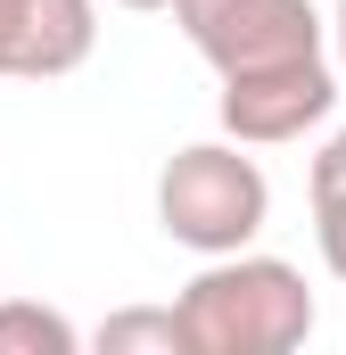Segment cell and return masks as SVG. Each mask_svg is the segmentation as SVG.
Masks as SVG:
<instances>
[{
  "label": "cell",
  "mask_w": 346,
  "mask_h": 355,
  "mask_svg": "<svg viewBox=\"0 0 346 355\" xmlns=\"http://www.w3.org/2000/svg\"><path fill=\"white\" fill-rule=\"evenodd\" d=\"M313 240H322V265L346 281V190H313Z\"/></svg>",
  "instance_id": "cell-8"
},
{
  "label": "cell",
  "mask_w": 346,
  "mask_h": 355,
  "mask_svg": "<svg viewBox=\"0 0 346 355\" xmlns=\"http://www.w3.org/2000/svg\"><path fill=\"white\" fill-rule=\"evenodd\" d=\"M173 314H181L190 355H289V347H305L313 322H322L305 272L289 257H264V248L206 257L190 272V289L173 297Z\"/></svg>",
  "instance_id": "cell-1"
},
{
  "label": "cell",
  "mask_w": 346,
  "mask_h": 355,
  "mask_svg": "<svg viewBox=\"0 0 346 355\" xmlns=\"http://www.w3.org/2000/svg\"><path fill=\"white\" fill-rule=\"evenodd\" d=\"M322 25H330V67H338V83H346V0L322 17Z\"/></svg>",
  "instance_id": "cell-9"
},
{
  "label": "cell",
  "mask_w": 346,
  "mask_h": 355,
  "mask_svg": "<svg viewBox=\"0 0 346 355\" xmlns=\"http://www.w3.org/2000/svg\"><path fill=\"white\" fill-rule=\"evenodd\" d=\"M91 347L99 355H190V339H181L173 306H124V314H107L91 331Z\"/></svg>",
  "instance_id": "cell-6"
},
{
  "label": "cell",
  "mask_w": 346,
  "mask_h": 355,
  "mask_svg": "<svg viewBox=\"0 0 346 355\" xmlns=\"http://www.w3.org/2000/svg\"><path fill=\"white\" fill-rule=\"evenodd\" d=\"M99 50V0H0V83H58Z\"/></svg>",
  "instance_id": "cell-5"
},
{
  "label": "cell",
  "mask_w": 346,
  "mask_h": 355,
  "mask_svg": "<svg viewBox=\"0 0 346 355\" xmlns=\"http://www.w3.org/2000/svg\"><path fill=\"white\" fill-rule=\"evenodd\" d=\"M272 223V182L239 141H190L173 149L157 174V232L190 257H231L256 248V232Z\"/></svg>",
  "instance_id": "cell-2"
},
{
  "label": "cell",
  "mask_w": 346,
  "mask_h": 355,
  "mask_svg": "<svg viewBox=\"0 0 346 355\" xmlns=\"http://www.w3.org/2000/svg\"><path fill=\"white\" fill-rule=\"evenodd\" d=\"M83 331L42 297H0V355H75Z\"/></svg>",
  "instance_id": "cell-7"
},
{
  "label": "cell",
  "mask_w": 346,
  "mask_h": 355,
  "mask_svg": "<svg viewBox=\"0 0 346 355\" xmlns=\"http://www.w3.org/2000/svg\"><path fill=\"white\" fill-rule=\"evenodd\" d=\"M338 107V67L330 50L322 58H289V67H264V75H223V141L239 149H280V141H305L313 124H330Z\"/></svg>",
  "instance_id": "cell-4"
},
{
  "label": "cell",
  "mask_w": 346,
  "mask_h": 355,
  "mask_svg": "<svg viewBox=\"0 0 346 355\" xmlns=\"http://www.w3.org/2000/svg\"><path fill=\"white\" fill-rule=\"evenodd\" d=\"M173 25L215 75H264L330 50V25L313 0H173Z\"/></svg>",
  "instance_id": "cell-3"
},
{
  "label": "cell",
  "mask_w": 346,
  "mask_h": 355,
  "mask_svg": "<svg viewBox=\"0 0 346 355\" xmlns=\"http://www.w3.org/2000/svg\"><path fill=\"white\" fill-rule=\"evenodd\" d=\"M116 8H140V17H157V8H173V0H116Z\"/></svg>",
  "instance_id": "cell-10"
}]
</instances>
